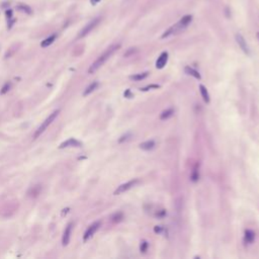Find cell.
Instances as JSON below:
<instances>
[{"mask_svg": "<svg viewBox=\"0 0 259 259\" xmlns=\"http://www.w3.org/2000/svg\"><path fill=\"white\" fill-rule=\"evenodd\" d=\"M120 45H113L110 46V47L108 48V49L105 51L103 54L100 55L99 57H98L97 59H96L95 61H94V63L92 64L90 67H89L88 69V73H94L95 71H97L98 69H99L100 67H101L102 65L104 64L105 62H106L107 60H108L109 58H110L111 56H113V54L115 53V51H118V49H120Z\"/></svg>", "mask_w": 259, "mask_h": 259, "instance_id": "6da1fadb", "label": "cell"}, {"mask_svg": "<svg viewBox=\"0 0 259 259\" xmlns=\"http://www.w3.org/2000/svg\"><path fill=\"white\" fill-rule=\"evenodd\" d=\"M59 113H60V110H59V109H57V110L53 111V113H51V115H50L49 117H48L47 118H46V120H45V122H44L43 124H42L41 126L39 127V129L37 130V131H36V133H34V139H37V138H39V136H41L42 134H43L44 132H45L46 130H47L48 127H49L50 125H51L52 122H54L55 120H56V118L58 117Z\"/></svg>", "mask_w": 259, "mask_h": 259, "instance_id": "7a4b0ae2", "label": "cell"}, {"mask_svg": "<svg viewBox=\"0 0 259 259\" xmlns=\"http://www.w3.org/2000/svg\"><path fill=\"white\" fill-rule=\"evenodd\" d=\"M100 20H101V18H100V17H96V18L92 19L91 21H89V23H87V25H85L84 27L80 30V32H79L78 39H81V38H84V37H86L89 32H91L92 30H93L94 28L98 25V23H100Z\"/></svg>", "mask_w": 259, "mask_h": 259, "instance_id": "3957f363", "label": "cell"}, {"mask_svg": "<svg viewBox=\"0 0 259 259\" xmlns=\"http://www.w3.org/2000/svg\"><path fill=\"white\" fill-rule=\"evenodd\" d=\"M138 183H139V180H138V179H133V180H130L128 182H126V183H124V184H122V185H120L117 188V189H115V194L118 195V194H122V192H125V191H127V190L131 189L132 187H134V186H135L136 184H138Z\"/></svg>", "mask_w": 259, "mask_h": 259, "instance_id": "277c9868", "label": "cell"}, {"mask_svg": "<svg viewBox=\"0 0 259 259\" xmlns=\"http://www.w3.org/2000/svg\"><path fill=\"white\" fill-rule=\"evenodd\" d=\"M100 227V222H95L92 225L89 226V228L86 230V232L84 233V236H83V240L84 241H88L89 239L95 234V232L99 229Z\"/></svg>", "mask_w": 259, "mask_h": 259, "instance_id": "5b68a950", "label": "cell"}, {"mask_svg": "<svg viewBox=\"0 0 259 259\" xmlns=\"http://www.w3.org/2000/svg\"><path fill=\"white\" fill-rule=\"evenodd\" d=\"M236 41H237V43H238L239 47L241 48V50H242V51L244 52L245 54L249 55L250 54V51H249V48H248V46H247L246 41H245V39L243 38V37L241 36L240 34H236Z\"/></svg>", "mask_w": 259, "mask_h": 259, "instance_id": "8992f818", "label": "cell"}, {"mask_svg": "<svg viewBox=\"0 0 259 259\" xmlns=\"http://www.w3.org/2000/svg\"><path fill=\"white\" fill-rule=\"evenodd\" d=\"M82 146V143L77 141L76 139H73V138H71V139L67 140V141L63 142L62 144L59 146V148L60 149H63V148H68V147H81Z\"/></svg>", "mask_w": 259, "mask_h": 259, "instance_id": "52a82bcc", "label": "cell"}, {"mask_svg": "<svg viewBox=\"0 0 259 259\" xmlns=\"http://www.w3.org/2000/svg\"><path fill=\"white\" fill-rule=\"evenodd\" d=\"M72 228H73V225L72 224H68L67 228L64 231V235H63V239H62V243L64 246H67L70 242V237H71V233H72Z\"/></svg>", "mask_w": 259, "mask_h": 259, "instance_id": "ba28073f", "label": "cell"}, {"mask_svg": "<svg viewBox=\"0 0 259 259\" xmlns=\"http://www.w3.org/2000/svg\"><path fill=\"white\" fill-rule=\"evenodd\" d=\"M168 60V53L167 52H163L160 57L158 58L157 62H156V68L157 69H162V68L165 67L166 63H167Z\"/></svg>", "mask_w": 259, "mask_h": 259, "instance_id": "9c48e42d", "label": "cell"}, {"mask_svg": "<svg viewBox=\"0 0 259 259\" xmlns=\"http://www.w3.org/2000/svg\"><path fill=\"white\" fill-rule=\"evenodd\" d=\"M255 239V233L252 230H246L244 235V241L245 243H252Z\"/></svg>", "mask_w": 259, "mask_h": 259, "instance_id": "30bf717a", "label": "cell"}, {"mask_svg": "<svg viewBox=\"0 0 259 259\" xmlns=\"http://www.w3.org/2000/svg\"><path fill=\"white\" fill-rule=\"evenodd\" d=\"M140 148L145 151H150L155 148V142L152 141V140H151V141L144 142V143H142V144H140Z\"/></svg>", "mask_w": 259, "mask_h": 259, "instance_id": "8fae6325", "label": "cell"}, {"mask_svg": "<svg viewBox=\"0 0 259 259\" xmlns=\"http://www.w3.org/2000/svg\"><path fill=\"white\" fill-rule=\"evenodd\" d=\"M16 9L19 10L20 12L26 13V14H32V7H30V6H28V5H26V4H23V3L18 4V5L16 6Z\"/></svg>", "mask_w": 259, "mask_h": 259, "instance_id": "7c38bea8", "label": "cell"}, {"mask_svg": "<svg viewBox=\"0 0 259 259\" xmlns=\"http://www.w3.org/2000/svg\"><path fill=\"white\" fill-rule=\"evenodd\" d=\"M56 38H57L56 34H52V36H50L49 38H47L46 39H44V41L42 42V44H41L42 48H47V47H49L50 45H52V44L54 43L55 39H56Z\"/></svg>", "mask_w": 259, "mask_h": 259, "instance_id": "4fadbf2b", "label": "cell"}, {"mask_svg": "<svg viewBox=\"0 0 259 259\" xmlns=\"http://www.w3.org/2000/svg\"><path fill=\"white\" fill-rule=\"evenodd\" d=\"M199 90H201V96H203V99L205 100V102H207V103H208L210 102V95H208V92L207 90V88H206L203 85H199Z\"/></svg>", "mask_w": 259, "mask_h": 259, "instance_id": "5bb4252c", "label": "cell"}, {"mask_svg": "<svg viewBox=\"0 0 259 259\" xmlns=\"http://www.w3.org/2000/svg\"><path fill=\"white\" fill-rule=\"evenodd\" d=\"M148 72H144V73H139V74H135V75L130 76V79L133 81H142L143 79H145L148 76Z\"/></svg>", "mask_w": 259, "mask_h": 259, "instance_id": "9a60e30c", "label": "cell"}, {"mask_svg": "<svg viewBox=\"0 0 259 259\" xmlns=\"http://www.w3.org/2000/svg\"><path fill=\"white\" fill-rule=\"evenodd\" d=\"M98 82H93V83H91L90 85H89L88 87H87L86 89H85V91H84V93H83V95L84 96H86V95H88V94H90L91 92H93L94 90H95V89H97V87H98Z\"/></svg>", "mask_w": 259, "mask_h": 259, "instance_id": "2e32d148", "label": "cell"}, {"mask_svg": "<svg viewBox=\"0 0 259 259\" xmlns=\"http://www.w3.org/2000/svg\"><path fill=\"white\" fill-rule=\"evenodd\" d=\"M185 72H186V74L194 76V77L196 78V79H201V74H199L198 72L196 71V70L192 69V68H190V67H185Z\"/></svg>", "mask_w": 259, "mask_h": 259, "instance_id": "e0dca14e", "label": "cell"}, {"mask_svg": "<svg viewBox=\"0 0 259 259\" xmlns=\"http://www.w3.org/2000/svg\"><path fill=\"white\" fill-rule=\"evenodd\" d=\"M173 113H174V110H173L172 108L166 109V110H164L163 113L160 115V118H161V120H167V118H169L170 117H172Z\"/></svg>", "mask_w": 259, "mask_h": 259, "instance_id": "ac0fdd59", "label": "cell"}, {"mask_svg": "<svg viewBox=\"0 0 259 259\" xmlns=\"http://www.w3.org/2000/svg\"><path fill=\"white\" fill-rule=\"evenodd\" d=\"M191 19H192L191 15H185V16H183L180 19V21H179V23H180L181 25H183L186 27V26H187L190 23H191Z\"/></svg>", "mask_w": 259, "mask_h": 259, "instance_id": "d6986e66", "label": "cell"}, {"mask_svg": "<svg viewBox=\"0 0 259 259\" xmlns=\"http://www.w3.org/2000/svg\"><path fill=\"white\" fill-rule=\"evenodd\" d=\"M122 219H124V215H122V213H120V212L115 213V214L111 217V221H113V223H118V222H120Z\"/></svg>", "mask_w": 259, "mask_h": 259, "instance_id": "ffe728a7", "label": "cell"}, {"mask_svg": "<svg viewBox=\"0 0 259 259\" xmlns=\"http://www.w3.org/2000/svg\"><path fill=\"white\" fill-rule=\"evenodd\" d=\"M197 179H198V171H197L196 168H194V171H192V174H191V180L196 181Z\"/></svg>", "mask_w": 259, "mask_h": 259, "instance_id": "44dd1931", "label": "cell"}, {"mask_svg": "<svg viewBox=\"0 0 259 259\" xmlns=\"http://www.w3.org/2000/svg\"><path fill=\"white\" fill-rule=\"evenodd\" d=\"M131 137H132V135H131V134H130V133L126 134V135H124V136H122V137H120V139L118 140V143H124L125 141H128V140H129Z\"/></svg>", "mask_w": 259, "mask_h": 259, "instance_id": "7402d4cb", "label": "cell"}, {"mask_svg": "<svg viewBox=\"0 0 259 259\" xmlns=\"http://www.w3.org/2000/svg\"><path fill=\"white\" fill-rule=\"evenodd\" d=\"M9 88H10V83H6V84L4 85L3 87H2L1 91H0V93H1V94H5L6 92L9 90Z\"/></svg>", "mask_w": 259, "mask_h": 259, "instance_id": "603a6c76", "label": "cell"}, {"mask_svg": "<svg viewBox=\"0 0 259 259\" xmlns=\"http://www.w3.org/2000/svg\"><path fill=\"white\" fill-rule=\"evenodd\" d=\"M147 247H148V243H147L146 241H143V242H141V247H140L141 252H146Z\"/></svg>", "mask_w": 259, "mask_h": 259, "instance_id": "cb8c5ba5", "label": "cell"}, {"mask_svg": "<svg viewBox=\"0 0 259 259\" xmlns=\"http://www.w3.org/2000/svg\"><path fill=\"white\" fill-rule=\"evenodd\" d=\"M12 10L11 9H9V10H6V17H7L8 18V20H10V19H11V17H12Z\"/></svg>", "mask_w": 259, "mask_h": 259, "instance_id": "d4e9b609", "label": "cell"}, {"mask_svg": "<svg viewBox=\"0 0 259 259\" xmlns=\"http://www.w3.org/2000/svg\"><path fill=\"white\" fill-rule=\"evenodd\" d=\"M125 96H126V97H128V98L133 97V94L131 93V90H130V89H128V90L125 92Z\"/></svg>", "mask_w": 259, "mask_h": 259, "instance_id": "484cf974", "label": "cell"}, {"mask_svg": "<svg viewBox=\"0 0 259 259\" xmlns=\"http://www.w3.org/2000/svg\"><path fill=\"white\" fill-rule=\"evenodd\" d=\"M99 1H100V0H90V2H91L92 5H95V4H97Z\"/></svg>", "mask_w": 259, "mask_h": 259, "instance_id": "4316f807", "label": "cell"}, {"mask_svg": "<svg viewBox=\"0 0 259 259\" xmlns=\"http://www.w3.org/2000/svg\"><path fill=\"white\" fill-rule=\"evenodd\" d=\"M68 210H69V208H66V210H63V213H62V215H65V214H67V213H68Z\"/></svg>", "mask_w": 259, "mask_h": 259, "instance_id": "83f0119b", "label": "cell"}, {"mask_svg": "<svg viewBox=\"0 0 259 259\" xmlns=\"http://www.w3.org/2000/svg\"><path fill=\"white\" fill-rule=\"evenodd\" d=\"M257 38H258V39H259V32H258V34H257Z\"/></svg>", "mask_w": 259, "mask_h": 259, "instance_id": "f1b7e54d", "label": "cell"}]
</instances>
